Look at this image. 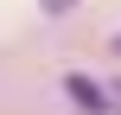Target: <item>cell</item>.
I'll return each mask as SVG.
<instances>
[{
  "label": "cell",
  "instance_id": "obj_4",
  "mask_svg": "<svg viewBox=\"0 0 121 115\" xmlns=\"http://www.w3.org/2000/svg\"><path fill=\"white\" fill-rule=\"evenodd\" d=\"M115 115H121V109H115Z\"/></svg>",
  "mask_w": 121,
  "mask_h": 115
},
{
  "label": "cell",
  "instance_id": "obj_2",
  "mask_svg": "<svg viewBox=\"0 0 121 115\" xmlns=\"http://www.w3.org/2000/svg\"><path fill=\"white\" fill-rule=\"evenodd\" d=\"M70 6H77V0H45V13H70Z\"/></svg>",
  "mask_w": 121,
  "mask_h": 115
},
{
  "label": "cell",
  "instance_id": "obj_1",
  "mask_svg": "<svg viewBox=\"0 0 121 115\" xmlns=\"http://www.w3.org/2000/svg\"><path fill=\"white\" fill-rule=\"evenodd\" d=\"M64 96H70V102H77L83 115H115V102H108V90H102V83H89L83 70H70V77H64Z\"/></svg>",
  "mask_w": 121,
  "mask_h": 115
},
{
  "label": "cell",
  "instance_id": "obj_3",
  "mask_svg": "<svg viewBox=\"0 0 121 115\" xmlns=\"http://www.w3.org/2000/svg\"><path fill=\"white\" fill-rule=\"evenodd\" d=\"M115 51H121V38H115Z\"/></svg>",
  "mask_w": 121,
  "mask_h": 115
}]
</instances>
